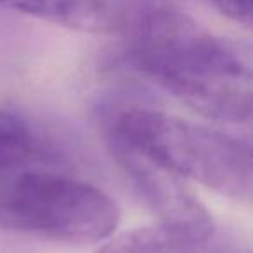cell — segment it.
I'll use <instances>...</instances> for the list:
<instances>
[{
  "mask_svg": "<svg viewBox=\"0 0 253 253\" xmlns=\"http://www.w3.org/2000/svg\"><path fill=\"white\" fill-rule=\"evenodd\" d=\"M126 35L135 68L191 111L220 123L252 120V57L241 45L151 5Z\"/></svg>",
  "mask_w": 253,
  "mask_h": 253,
  "instance_id": "1",
  "label": "cell"
},
{
  "mask_svg": "<svg viewBox=\"0 0 253 253\" xmlns=\"http://www.w3.org/2000/svg\"><path fill=\"white\" fill-rule=\"evenodd\" d=\"M108 134L184 180H196L236 201L252 200V149L241 139L146 108L118 113Z\"/></svg>",
  "mask_w": 253,
  "mask_h": 253,
  "instance_id": "2",
  "label": "cell"
},
{
  "mask_svg": "<svg viewBox=\"0 0 253 253\" xmlns=\"http://www.w3.org/2000/svg\"><path fill=\"white\" fill-rule=\"evenodd\" d=\"M118 205L97 187L30 167L0 169V231L64 243L113 236Z\"/></svg>",
  "mask_w": 253,
  "mask_h": 253,
  "instance_id": "3",
  "label": "cell"
},
{
  "mask_svg": "<svg viewBox=\"0 0 253 253\" xmlns=\"http://www.w3.org/2000/svg\"><path fill=\"white\" fill-rule=\"evenodd\" d=\"M111 155L141 198L153 208L160 224L211 231L213 218L189 191L182 177L175 175L128 142L108 134Z\"/></svg>",
  "mask_w": 253,
  "mask_h": 253,
  "instance_id": "4",
  "label": "cell"
},
{
  "mask_svg": "<svg viewBox=\"0 0 253 253\" xmlns=\"http://www.w3.org/2000/svg\"><path fill=\"white\" fill-rule=\"evenodd\" d=\"M144 0H0V7L85 33H128Z\"/></svg>",
  "mask_w": 253,
  "mask_h": 253,
  "instance_id": "5",
  "label": "cell"
},
{
  "mask_svg": "<svg viewBox=\"0 0 253 253\" xmlns=\"http://www.w3.org/2000/svg\"><path fill=\"white\" fill-rule=\"evenodd\" d=\"M95 253H248L217 232L158 224L137 227L111 238Z\"/></svg>",
  "mask_w": 253,
  "mask_h": 253,
  "instance_id": "6",
  "label": "cell"
},
{
  "mask_svg": "<svg viewBox=\"0 0 253 253\" xmlns=\"http://www.w3.org/2000/svg\"><path fill=\"white\" fill-rule=\"evenodd\" d=\"M50 146L23 118L0 109V169L33 167L47 162Z\"/></svg>",
  "mask_w": 253,
  "mask_h": 253,
  "instance_id": "7",
  "label": "cell"
},
{
  "mask_svg": "<svg viewBox=\"0 0 253 253\" xmlns=\"http://www.w3.org/2000/svg\"><path fill=\"white\" fill-rule=\"evenodd\" d=\"M220 14L250 28L253 21V0H210Z\"/></svg>",
  "mask_w": 253,
  "mask_h": 253,
  "instance_id": "8",
  "label": "cell"
}]
</instances>
